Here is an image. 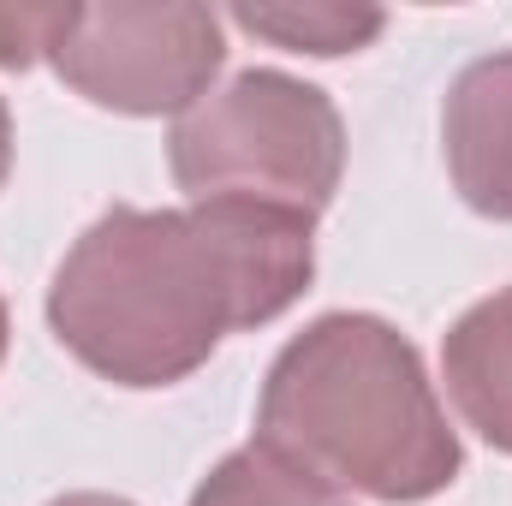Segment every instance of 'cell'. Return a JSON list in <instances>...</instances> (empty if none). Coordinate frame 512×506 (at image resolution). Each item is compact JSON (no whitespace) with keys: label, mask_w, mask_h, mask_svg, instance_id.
Wrapping results in <instances>:
<instances>
[{"label":"cell","mask_w":512,"mask_h":506,"mask_svg":"<svg viewBox=\"0 0 512 506\" xmlns=\"http://www.w3.org/2000/svg\"><path fill=\"white\" fill-rule=\"evenodd\" d=\"M316 274V221L262 203L108 209L48 280L54 340L114 387L197 376L227 334L286 316Z\"/></svg>","instance_id":"obj_1"},{"label":"cell","mask_w":512,"mask_h":506,"mask_svg":"<svg viewBox=\"0 0 512 506\" xmlns=\"http://www.w3.org/2000/svg\"><path fill=\"white\" fill-rule=\"evenodd\" d=\"M256 447L382 506L435 501L465 471L417 346L364 310L316 316L280 346L256 399Z\"/></svg>","instance_id":"obj_2"},{"label":"cell","mask_w":512,"mask_h":506,"mask_svg":"<svg viewBox=\"0 0 512 506\" xmlns=\"http://www.w3.org/2000/svg\"><path fill=\"white\" fill-rule=\"evenodd\" d=\"M167 167L191 203H262L316 221L346 173V120L316 84L251 66L173 120Z\"/></svg>","instance_id":"obj_3"},{"label":"cell","mask_w":512,"mask_h":506,"mask_svg":"<svg viewBox=\"0 0 512 506\" xmlns=\"http://www.w3.org/2000/svg\"><path fill=\"white\" fill-rule=\"evenodd\" d=\"M66 90H78L84 102L131 114V120H155V114H185L209 96L221 60H227V36H221V12L209 6H60L54 30H48V54H42Z\"/></svg>","instance_id":"obj_4"},{"label":"cell","mask_w":512,"mask_h":506,"mask_svg":"<svg viewBox=\"0 0 512 506\" xmlns=\"http://www.w3.org/2000/svg\"><path fill=\"white\" fill-rule=\"evenodd\" d=\"M441 149L453 191L483 215L512 221V48L471 60L441 102Z\"/></svg>","instance_id":"obj_5"},{"label":"cell","mask_w":512,"mask_h":506,"mask_svg":"<svg viewBox=\"0 0 512 506\" xmlns=\"http://www.w3.org/2000/svg\"><path fill=\"white\" fill-rule=\"evenodd\" d=\"M441 381L465 429L512 459V286L471 304L441 340Z\"/></svg>","instance_id":"obj_6"},{"label":"cell","mask_w":512,"mask_h":506,"mask_svg":"<svg viewBox=\"0 0 512 506\" xmlns=\"http://www.w3.org/2000/svg\"><path fill=\"white\" fill-rule=\"evenodd\" d=\"M233 24L251 30L262 42L286 48V54H358L382 36V12L376 6H334V0H304V6H233Z\"/></svg>","instance_id":"obj_7"},{"label":"cell","mask_w":512,"mask_h":506,"mask_svg":"<svg viewBox=\"0 0 512 506\" xmlns=\"http://www.w3.org/2000/svg\"><path fill=\"white\" fill-rule=\"evenodd\" d=\"M191 506H352V501L334 495L328 483L304 477L298 465L274 459L268 447H256L251 441V447L227 453V459L197 483Z\"/></svg>","instance_id":"obj_8"},{"label":"cell","mask_w":512,"mask_h":506,"mask_svg":"<svg viewBox=\"0 0 512 506\" xmlns=\"http://www.w3.org/2000/svg\"><path fill=\"white\" fill-rule=\"evenodd\" d=\"M60 6H0V66L24 72L48 54V30H54Z\"/></svg>","instance_id":"obj_9"},{"label":"cell","mask_w":512,"mask_h":506,"mask_svg":"<svg viewBox=\"0 0 512 506\" xmlns=\"http://www.w3.org/2000/svg\"><path fill=\"white\" fill-rule=\"evenodd\" d=\"M6 173H12V114L0 102V185H6Z\"/></svg>","instance_id":"obj_10"},{"label":"cell","mask_w":512,"mask_h":506,"mask_svg":"<svg viewBox=\"0 0 512 506\" xmlns=\"http://www.w3.org/2000/svg\"><path fill=\"white\" fill-rule=\"evenodd\" d=\"M48 506H131V501H120V495H96V489H84V495H60V501H48Z\"/></svg>","instance_id":"obj_11"},{"label":"cell","mask_w":512,"mask_h":506,"mask_svg":"<svg viewBox=\"0 0 512 506\" xmlns=\"http://www.w3.org/2000/svg\"><path fill=\"white\" fill-rule=\"evenodd\" d=\"M0 358H6V304H0Z\"/></svg>","instance_id":"obj_12"}]
</instances>
